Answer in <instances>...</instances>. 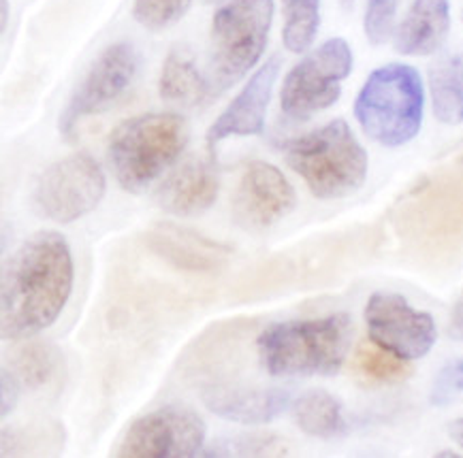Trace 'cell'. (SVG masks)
Wrapping results in <instances>:
<instances>
[{"label": "cell", "instance_id": "30", "mask_svg": "<svg viewBox=\"0 0 463 458\" xmlns=\"http://www.w3.org/2000/svg\"><path fill=\"white\" fill-rule=\"evenodd\" d=\"M353 3H354V0H342L344 7H350V5H353Z\"/></svg>", "mask_w": 463, "mask_h": 458}, {"label": "cell", "instance_id": "9", "mask_svg": "<svg viewBox=\"0 0 463 458\" xmlns=\"http://www.w3.org/2000/svg\"><path fill=\"white\" fill-rule=\"evenodd\" d=\"M139 67L141 56L133 43L122 41L107 47L61 113V133L71 136L84 117L105 111L111 103H116L135 81Z\"/></svg>", "mask_w": 463, "mask_h": 458}, {"label": "cell", "instance_id": "22", "mask_svg": "<svg viewBox=\"0 0 463 458\" xmlns=\"http://www.w3.org/2000/svg\"><path fill=\"white\" fill-rule=\"evenodd\" d=\"M282 39L288 51L301 53L314 43L320 26V0H282Z\"/></svg>", "mask_w": 463, "mask_h": 458}, {"label": "cell", "instance_id": "12", "mask_svg": "<svg viewBox=\"0 0 463 458\" xmlns=\"http://www.w3.org/2000/svg\"><path fill=\"white\" fill-rule=\"evenodd\" d=\"M297 205V194L280 169L267 163H250L241 173L233 196V216L248 230H265Z\"/></svg>", "mask_w": 463, "mask_h": 458}, {"label": "cell", "instance_id": "20", "mask_svg": "<svg viewBox=\"0 0 463 458\" xmlns=\"http://www.w3.org/2000/svg\"><path fill=\"white\" fill-rule=\"evenodd\" d=\"M297 426L312 437H335L344 433L342 406L325 390H310L293 403Z\"/></svg>", "mask_w": 463, "mask_h": 458}, {"label": "cell", "instance_id": "15", "mask_svg": "<svg viewBox=\"0 0 463 458\" xmlns=\"http://www.w3.org/2000/svg\"><path fill=\"white\" fill-rule=\"evenodd\" d=\"M146 241L154 254L184 271H213L227 263L231 256V248L171 222L152 226Z\"/></svg>", "mask_w": 463, "mask_h": 458}, {"label": "cell", "instance_id": "29", "mask_svg": "<svg viewBox=\"0 0 463 458\" xmlns=\"http://www.w3.org/2000/svg\"><path fill=\"white\" fill-rule=\"evenodd\" d=\"M449 435L453 437V442L463 448V418H457L449 425Z\"/></svg>", "mask_w": 463, "mask_h": 458}, {"label": "cell", "instance_id": "11", "mask_svg": "<svg viewBox=\"0 0 463 458\" xmlns=\"http://www.w3.org/2000/svg\"><path fill=\"white\" fill-rule=\"evenodd\" d=\"M364 318L372 341L402 356L403 360L423 359L438 339L431 313L419 312L395 293L372 294L367 299Z\"/></svg>", "mask_w": 463, "mask_h": 458}, {"label": "cell", "instance_id": "28", "mask_svg": "<svg viewBox=\"0 0 463 458\" xmlns=\"http://www.w3.org/2000/svg\"><path fill=\"white\" fill-rule=\"evenodd\" d=\"M450 335H453L455 339H463V301L455 309L453 324H450Z\"/></svg>", "mask_w": 463, "mask_h": 458}, {"label": "cell", "instance_id": "16", "mask_svg": "<svg viewBox=\"0 0 463 458\" xmlns=\"http://www.w3.org/2000/svg\"><path fill=\"white\" fill-rule=\"evenodd\" d=\"M450 31L449 0H414L395 28V50L403 56H430L438 51Z\"/></svg>", "mask_w": 463, "mask_h": 458}, {"label": "cell", "instance_id": "18", "mask_svg": "<svg viewBox=\"0 0 463 458\" xmlns=\"http://www.w3.org/2000/svg\"><path fill=\"white\" fill-rule=\"evenodd\" d=\"M433 116L442 124H463V53H447L430 67Z\"/></svg>", "mask_w": 463, "mask_h": 458}, {"label": "cell", "instance_id": "23", "mask_svg": "<svg viewBox=\"0 0 463 458\" xmlns=\"http://www.w3.org/2000/svg\"><path fill=\"white\" fill-rule=\"evenodd\" d=\"M406 362L408 360H403L402 356L380 348L373 341L359 343L357 356H354V365H357L361 376L376 384L403 382V379L411 376V367Z\"/></svg>", "mask_w": 463, "mask_h": 458}, {"label": "cell", "instance_id": "1", "mask_svg": "<svg viewBox=\"0 0 463 458\" xmlns=\"http://www.w3.org/2000/svg\"><path fill=\"white\" fill-rule=\"evenodd\" d=\"M73 290V256L62 235L41 230L5 263L0 284V331L28 339L50 329Z\"/></svg>", "mask_w": 463, "mask_h": 458}, {"label": "cell", "instance_id": "2", "mask_svg": "<svg viewBox=\"0 0 463 458\" xmlns=\"http://www.w3.org/2000/svg\"><path fill=\"white\" fill-rule=\"evenodd\" d=\"M353 343L348 313L288 320L260 332L257 350L260 367L274 378L335 376Z\"/></svg>", "mask_w": 463, "mask_h": 458}, {"label": "cell", "instance_id": "10", "mask_svg": "<svg viewBox=\"0 0 463 458\" xmlns=\"http://www.w3.org/2000/svg\"><path fill=\"white\" fill-rule=\"evenodd\" d=\"M205 442V422L190 409L163 407L135 420L124 433L116 456L190 458Z\"/></svg>", "mask_w": 463, "mask_h": 458}, {"label": "cell", "instance_id": "6", "mask_svg": "<svg viewBox=\"0 0 463 458\" xmlns=\"http://www.w3.org/2000/svg\"><path fill=\"white\" fill-rule=\"evenodd\" d=\"M274 20V0H227L218 7L210 33L212 92L241 79L263 56Z\"/></svg>", "mask_w": 463, "mask_h": 458}, {"label": "cell", "instance_id": "14", "mask_svg": "<svg viewBox=\"0 0 463 458\" xmlns=\"http://www.w3.org/2000/svg\"><path fill=\"white\" fill-rule=\"evenodd\" d=\"M218 175L212 160L193 156L177 164L156 190V203L174 216H199L216 203Z\"/></svg>", "mask_w": 463, "mask_h": 458}, {"label": "cell", "instance_id": "24", "mask_svg": "<svg viewBox=\"0 0 463 458\" xmlns=\"http://www.w3.org/2000/svg\"><path fill=\"white\" fill-rule=\"evenodd\" d=\"M193 0H135V22L147 31H165L182 20Z\"/></svg>", "mask_w": 463, "mask_h": 458}, {"label": "cell", "instance_id": "17", "mask_svg": "<svg viewBox=\"0 0 463 458\" xmlns=\"http://www.w3.org/2000/svg\"><path fill=\"white\" fill-rule=\"evenodd\" d=\"M290 395L282 388H212L203 392L210 412L231 422L260 425L278 418L288 407Z\"/></svg>", "mask_w": 463, "mask_h": 458}, {"label": "cell", "instance_id": "3", "mask_svg": "<svg viewBox=\"0 0 463 458\" xmlns=\"http://www.w3.org/2000/svg\"><path fill=\"white\" fill-rule=\"evenodd\" d=\"M188 124L177 113H144L122 122L107 143L111 173L127 192H144L182 156Z\"/></svg>", "mask_w": 463, "mask_h": 458}, {"label": "cell", "instance_id": "4", "mask_svg": "<svg viewBox=\"0 0 463 458\" xmlns=\"http://www.w3.org/2000/svg\"><path fill=\"white\" fill-rule=\"evenodd\" d=\"M284 160L323 201L357 192L367 177V154L344 120L287 141Z\"/></svg>", "mask_w": 463, "mask_h": 458}, {"label": "cell", "instance_id": "7", "mask_svg": "<svg viewBox=\"0 0 463 458\" xmlns=\"http://www.w3.org/2000/svg\"><path fill=\"white\" fill-rule=\"evenodd\" d=\"M353 70V51L346 41L335 37L307 53L288 70L280 92V107L290 120H307L329 109L342 94V81Z\"/></svg>", "mask_w": 463, "mask_h": 458}, {"label": "cell", "instance_id": "25", "mask_svg": "<svg viewBox=\"0 0 463 458\" xmlns=\"http://www.w3.org/2000/svg\"><path fill=\"white\" fill-rule=\"evenodd\" d=\"M400 3L402 0H370L367 3L364 28L372 45H383L391 37Z\"/></svg>", "mask_w": 463, "mask_h": 458}, {"label": "cell", "instance_id": "19", "mask_svg": "<svg viewBox=\"0 0 463 458\" xmlns=\"http://www.w3.org/2000/svg\"><path fill=\"white\" fill-rule=\"evenodd\" d=\"M160 97L167 103L194 107L212 94V83L201 75L193 56L186 50H174L163 64L160 73Z\"/></svg>", "mask_w": 463, "mask_h": 458}, {"label": "cell", "instance_id": "27", "mask_svg": "<svg viewBox=\"0 0 463 458\" xmlns=\"http://www.w3.org/2000/svg\"><path fill=\"white\" fill-rule=\"evenodd\" d=\"M17 392H20V382H17L15 376L9 371V369H5L3 371V398H0V403H3V409H0L3 418L5 416H9L11 409L15 407Z\"/></svg>", "mask_w": 463, "mask_h": 458}, {"label": "cell", "instance_id": "5", "mask_svg": "<svg viewBox=\"0 0 463 458\" xmlns=\"http://www.w3.org/2000/svg\"><path fill=\"white\" fill-rule=\"evenodd\" d=\"M423 79L408 64H384L373 70L354 100V117L364 133L384 147L412 141L423 124Z\"/></svg>", "mask_w": 463, "mask_h": 458}, {"label": "cell", "instance_id": "8", "mask_svg": "<svg viewBox=\"0 0 463 458\" xmlns=\"http://www.w3.org/2000/svg\"><path fill=\"white\" fill-rule=\"evenodd\" d=\"M105 188V173L97 160L88 154H73L41 173L34 186V205L52 222L71 224L103 201Z\"/></svg>", "mask_w": 463, "mask_h": 458}, {"label": "cell", "instance_id": "21", "mask_svg": "<svg viewBox=\"0 0 463 458\" xmlns=\"http://www.w3.org/2000/svg\"><path fill=\"white\" fill-rule=\"evenodd\" d=\"M62 369V356L50 343H31L22 348L14 359L9 371L14 373L20 386L39 390L52 384Z\"/></svg>", "mask_w": 463, "mask_h": 458}, {"label": "cell", "instance_id": "26", "mask_svg": "<svg viewBox=\"0 0 463 458\" xmlns=\"http://www.w3.org/2000/svg\"><path fill=\"white\" fill-rule=\"evenodd\" d=\"M463 395V359H453L442 365L436 379L431 384L430 401L431 406H449L453 398Z\"/></svg>", "mask_w": 463, "mask_h": 458}, {"label": "cell", "instance_id": "13", "mask_svg": "<svg viewBox=\"0 0 463 458\" xmlns=\"http://www.w3.org/2000/svg\"><path fill=\"white\" fill-rule=\"evenodd\" d=\"M280 56H271L250 81L243 86L222 116L207 130V147L213 152L218 143L229 136H252L260 135L265 128V113L269 107L278 73H280Z\"/></svg>", "mask_w": 463, "mask_h": 458}]
</instances>
